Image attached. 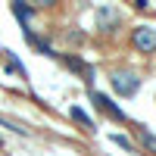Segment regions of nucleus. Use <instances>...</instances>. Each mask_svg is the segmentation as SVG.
I'll list each match as a JSON object with an SVG mask.
<instances>
[{
    "label": "nucleus",
    "instance_id": "obj_11",
    "mask_svg": "<svg viewBox=\"0 0 156 156\" xmlns=\"http://www.w3.org/2000/svg\"><path fill=\"white\" fill-rule=\"evenodd\" d=\"M112 140H115V144H119V147H125V150H131V140H128V137H122V134H112Z\"/></svg>",
    "mask_w": 156,
    "mask_h": 156
},
{
    "label": "nucleus",
    "instance_id": "obj_7",
    "mask_svg": "<svg viewBox=\"0 0 156 156\" xmlns=\"http://www.w3.org/2000/svg\"><path fill=\"white\" fill-rule=\"evenodd\" d=\"M25 37H28V41H31V44H34L37 50H41V53H53V50H50V44L44 41V37H37V34H34L31 28H25Z\"/></svg>",
    "mask_w": 156,
    "mask_h": 156
},
{
    "label": "nucleus",
    "instance_id": "obj_3",
    "mask_svg": "<svg viewBox=\"0 0 156 156\" xmlns=\"http://www.w3.org/2000/svg\"><path fill=\"white\" fill-rule=\"evenodd\" d=\"M112 87L119 90V97H131V94H137L140 78H137L134 72H115V75H112Z\"/></svg>",
    "mask_w": 156,
    "mask_h": 156
},
{
    "label": "nucleus",
    "instance_id": "obj_9",
    "mask_svg": "<svg viewBox=\"0 0 156 156\" xmlns=\"http://www.w3.org/2000/svg\"><path fill=\"white\" fill-rule=\"evenodd\" d=\"M72 119H75V122H81L84 128H94V122H90V115H87L84 109H78V106H72Z\"/></svg>",
    "mask_w": 156,
    "mask_h": 156
},
{
    "label": "nucleus",
    "instance_id": "obj_8",
    "mask_svg": "<svg viewBox=\"0 0 156 156\" xmlns=\"http://www.w3.org/2000/svg\"><path fill=\"white\" fill-rule=\"evenodd\" d=\"M31 12H34V6H28V3H12V16H16L19 22H28Z\"/></svg>",
    "mask_w": 156,
    "mask_h": 156
},
{
    "label": "nucleus",
    "instance_id": "obj_2",
    "mask_svg": "<svg viewBox=\"0 0 156 156\" xmlns=\"http://www.w3.org/2000/svg\"><path fill=\"white\" fill-rule=\"evenodd\" d=\"M94 19H97V28L100 31H115V28H119V22H122V16H119V6H97L94 9Z\"/></svg>",
    "mask_w": 156,
    "mask_h": 156
},
{
    "label": "nucleus",
    "instance_id": "obj_1",
    "mask_svg": "<svg viewBox=\"0 0 156 156\" xmlns=\"http://www.w3.org/2000/svg\"><path fill=\"white\" fill-rule=\"evenodd\" d=\"M131 47L137 53H153L156 50V25H137L131 31Z\"/></svg>",
    "mask_w": 156,
    "mask_h": 156
},
{
    "label": "nucleus",
    "instance_id": "obj_10",
    "mask_svg": "<svg viewBox=\"0 0 156 156\" xmlns=\"http://www.w3.org/2000/svg\"><path fill=\"white\" fill-rule=\"evenodd\" d=\"M3 56H6V62H9V69H12V72H19V78H25V66H22L16 56H12V53H3Z\"/></svg>",
    "mask_w": 156,
    "mask_h": 156
},
{
    "label": "nucleus",
    "instance_id": "obj_4",
    "mask_svg": "<svg viewBox=\"0 0 156 156\" xmlns=\"http://www.w3.org/2000/svg\"><path fill=\"white\" fill-rule=\"evenodd\" d=\"M90 100L97 103V106L106 112V115H112L115 122H125V112H122V106H115V103L109 100V97H103V94H97V90H90Z\"/></svg>",
    "mask_w": 156,
    "mask_h": 156
},
{
    "label": "nucleus",
    "instance_id": "obj_5",
    "mask_svg": "<svg viewBox=\"0 0 156 156\" xmlns=\"http://www.w3.org/2000/svg\"><path fill=\"white\" fill-rule=\"evenodd\" d=\"M62 62H66L69 69H75V72H84V75H87V81H90V78H94V69H87L81 56H72V53H66V56H62Z\"/></svg>",
    "mask_w": 156,
    "mask_h": 156
},
{
    "label": "nucleus",
    "instance_id": "obj_6",
    "mask_svg": "<svg viewBox=\"0 0 156 156\" xmlns=\"http://www.w3.org/2000/svg\"><path fill=\"white\" fill-rule=\"evenodd\" d=\"M137 140L144 144V150H147V153H153V156H156V134H153V131L140 128V131H137Z\"/></svg>",
    "mask_w": 156,
    "mask_h": 156
}]
</instances>
